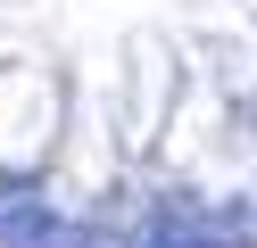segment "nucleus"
<instances>
[{"label": "nucleus", "instance_id": "f257e3e1", "mask_svg": "<svg viewBox=\"0 0 257 248\" xmlns=\"http://www.w3.org/2000/svg\"><path fill=\"white\" fill-rule=\"evenodd\" d=\"M183 248H216V240H183Z\"/></svg>", "mask_w": 257, "mask_h": 248}]
</instances>
